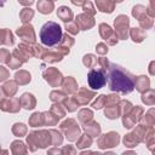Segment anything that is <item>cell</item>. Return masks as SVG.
I'll list each match as a JSON object with an SVG mask.
<instances>
[{
  "label": "cell",
  "instance_id": "1",
  "mask_svg": "<svg viewBox=\"0 0 155 155\" xmlns=\"http://www.w3.org/2000/svg\"><path fill=\"white\" fill-rule=\"evenodd\" d=\"M110 82H109V88L111 91H121L124 93L131 92L134 87L133 80L128 76V73L122 70L121 67L113 65L110 69Z\"/></svg>",
  "mask_w": 155,
  "mask_h": 155
},
{
  "label": "cell",
  "instance_id": "2",
  "mask_svg": "<svg viewBox=\"0 0 155 155\" xmlns=\"http://www.w3.org/2000/svg\"><path fill=\"white\" fill-rule=\"evenodd\" d=\"M40 40L46 46H54V45H57L62 40V29H61V27L57 23L52 22V21L46 22L41 27Z\"/></svg>",
  "mask_w": 155,
  "mask_h": 155
},
{
  "label": "cell",
  "instance_id": "3",
  "mask_svg": "<svg viewBox=\"0 0 155 155\" xmlns=\"http://www.w3.org/2000/svg\"><path fill=\"white\" fill-rule=\"evenodd\" d=\"M87 80H88L90 87H92L93 90L102 88L105 85V82H107L105 74L102 70H96V69L90 70L88 76H87Z\"/></svg>",
  "mask_w": 155,
  "mask_h": 155
},
{
  "label": "cell",
  "instance_id": "4",
  "mask_svg": "<svg viewBox=\"0 0 155 155\" xmlns=\"http://www.w3.org/2000/svg\"><path fill=\"white\" fill-rule=\"evenodd\" d=\"M127 27H128V18L124 15L119 16L115 19V28H116V33L119 34L120 38L125 39L127 36Z\"/></svg>",
  "mask_w": 155,
  "mask_h": 155
},
{
  "label": "cell",
  "instance_id": "5",
  "mask_svg": "<svg viewBox=\"0 0 155 155\" xmlns=\"http://www.w3.org/2000/svg\"><path fill=\"white\" fill-rule=\"evenodd\" d=\"M101 140H104L105 143H103L102 145H99L101 148H108V147H115L119 142V134L117 133H114V132H110L108 134H105Z\"/></svg>",
  "mask_w": 155,
  "mask_h": 155
},
{
  "label": "cell",
  "instance_id": "6",
  "mask_svg": "<svg viewBox=\"0 0 155 155\" xmlns=\"http://www.w3.org/2000/svg\"><path fill=\"white\" fill-rule=\"evenodd\" d=\"M76 24H78V27L80 25V28H82V29H88L94 24V21L86 15H80L76 17Z\"/></svg>",
  "mask_w": 155,
  "mask_h": 155
},
{
  "label": "cell",
  "instance_id": "7",
  "mask_svg": "<svg viewBox=\"0 0 155 155\" xmlns=\"http://www.w3.org/2000/svg\"><path fill=\"white\" fill-rule=\"evenodd\" d=\"M57 15H58V17H59L62 21H64V22H69V21L71 19V17H73V13H71L70 8H68V7H65V6H61V7L58 8V11H57Z\"/></svg>",
  "mask_w": 155,
  "mask_h": 155
},
{
  "label": "cell",
  "instance_id": "8",
  "mask_svg": "<svg viewBox=\"0 0 155 155\" xmlns=\"http://www.w3.org/2000/svg\"><path fill=\"white\" fill-rule=\"evenodd\" d=\"M38 8L42 13H50L53 8V2L52 1H50V2L48 1H40V2H38Z\"/></svg>",
  "mask_w": 155,
  "mask_h": 155
},
{
  "label": "cell",
  "instance_id": "9",
  "mask_svg": "<svg viewBox=\"0 0 155 155\" xmlns=\"http://www.w3.org/2000/svg\"><path fill=\"white\" fill-rule=\"evenodd\" d=\"M96 5H97V7L101 10V11H103V12H111L113 11V8H114V6H115V2H102V1H97L96 2Z\"/></svg>",
  "mask_w": 155,
  "mask_h": 155
},
{
  "label": "cell",
  "instance_id": "10",
  "mask_svg": "<svg viewBox=\"0 0 155 155\" xmlns=\"http://www.w3.org/2000/svg\"><path fill=\"white\" fill-rule=\"evenodd\" d=\"M17 34L21 35L23 39H27V38H29V34L30 35H34V30H33V28L30 25L29 27H23V28H21V29L17 30Z\"/></svg>",
  "mask_w": 155,
  "mask_h": 155
},
{
  "label": "cell",
  "instance_id": "11",
  "mask_svg": "<svg viewBox=\"0 0 155 155\" xmlns=\"http://www.w3.org/2000/svg\"><path fill=\"white\" fill-rule=\"evenodd\" d=\"M34 12L30 10V8H24L22 12H21V18H22V22H27V21H30V18L33 17Z\"/></svg>",
  "mask_w": 155,
  "mask_h": 155
},
{
  "label": "cell",
  "instance_id": "12",
  "mask_svg": "<svg viewBox=\"0 0 155 155\" xmlns=\"http://www.w3.org/2000/svg\"><path fill=\"white\" fill-rule=\"evenodd\" d=\"M138 81H140L139 84H137V88L139 90V91H143V88H148V86H149V80L148 79H145L144 76H139L138 79H137Z\"/></svg>",
  "mask_w": 155,
  "mask_h": 155
},
{
  "label": "cell",
  "instance_id": "13",
  "mask_svg": "<svg viewBox=\"0 0 155 155\" xmlns=\"http://www.w3.org/2000/svg\"><path fill=\"white\" fill-rule=\"evenodd\" d=\"M65 28H67L68 31H70V33H73V34H76L78 30H79V27H78L76 22H75V23H69V24H67Z\"/></svg>",
  "mask_w": 155,
  "mask_h": 155
},
{
  "label": "cell",
  "instance_id": "14",
  "mask_svg": "<svg viewBox=\"0 0 155 155\" xmlns=\"http://www.w3.org/2000/svg\"><path fill=\"white\" fill-rule=\"evenodd\" d=\"M90 144H91V138H87V137H85V138H84V140L79 142L78 147H79V148H84V147H88Z\"/></svg>",
  "mask_w": 155,
  "mask_h": 155
},
{
  "label": "cell",
  "instance_id": "15",
  "mask_svg": "<svg viewBox=\"0 0 155 155\" xmlns=\"http://www.w3.org/2000/svg\"><path fill=\"white\" fill-rule=\"evenodd\" d=\"M101 98H102V101H104V102H107V97H105V96H101ZM101 103H102V102H98V103H94V104H93V107H94V108H101Z\"/></svg>",
  "mask_w": 155,
  "mask_h": 155
}]
</instances>
